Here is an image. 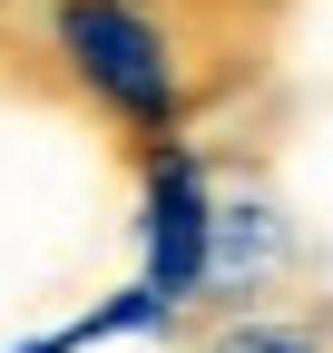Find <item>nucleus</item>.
<instances>
[{
  "instance_id": "3",
  "label": "nucleus",
  "mask_w": 333,
  "mask_h": 353,
  "mask_svg": "<svg viewBox=\"0 0 333 353\" xmlns=\"http://www.w3.org/2000/svg\"><path fill=\"white\" fill-rule=\"evenodd\" d=\"M284 255H294V236H284V216L265 196H216V255H206V304H255L275 275H284Z\"/></svg>"
},
{
  "instance_id": "6",
  "label": "nucleus",
  "mask_w": 333,
  "mask_h": 353,
  "mask_svg": "<svg viewBox=\"0 0 333 353\" xmlns=\"http://www.w3.org/2000/svg\"><path fill=\"white\" fill-rule=\"evenodd\" d=\"M147 10H226V0H147Z\"/></svg>"
},
{
  "instance_id": "2",
  "label": "nucleus",
  "mask_w": 333,
  "mask_h": 353,
  "mask_svg": "<svg viewBox=\"0 0 333 353\" xmlns=\"http://www.w3.org/2000/svg\"><path fill=\"white\" fill-rule=\"evenodd\" d=\"M206 255H216V167L196 138L138 148V285L186 314L206 304Z\"/></svg>"
},
{
  "instance_id": "4",
  "label": "nucleus",
  "mask_w": 333,
  "mask_h": 353,
  "mask_svg": "<svg viewBox=\"0 0 333 353\" xmlns=\"http://www.w3.org/2000/svg\"><path fill=\"white\" fill-rule=\"evenodd\" d=\"M196 353H333V324L323 314H284V304H245V314H226Z\"/></svg>"
},
{
  "instance_id": "1",
  "label": "nucleus",
  "mask_w": 333,
  "mask_h": 353,
  "mask_svg": "<svg viewBox=\"0 0 333 353\" xmlns=\"http://www.w3.org/2000/svg\"><path fill=\"white\" fill-rule=\"evenodd\" d=\"M20 50L128 148H166L216 108L226 10H147V0H10Z\"/></svg>"
},
{
  "instance_id": "5",
  "label": "nucleus",
  "mask_w": 333,
  "mask_h": 353,
  "mask_svg": "<svg viewBox=\"0 0 333 353\" xmlns=\"http://www.w3.org/2000/svg\"><path fill=\"white\" fill-rule=\"evenodd\" d=\"M98 343V324L78 314V324H59V334H30V343H10V353H89Z\"/></svg>"
}]
</instances>
